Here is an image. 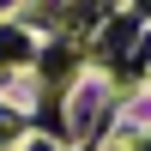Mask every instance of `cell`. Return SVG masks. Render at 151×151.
Returning <instances> with one entry per match:
<instances>
[{"label":"cell","mask_w":151,"mask_h":151,"mask_svg":"<svg viewBox=\"0 0 151 151\" xmlns=\"http://www.w3.org/2000/svg\"><path fill=\"white\" fill-rule=\"evenodd\" d=\"M30 151H48V145H30Z\"/></svg>","instance_id":"cell-1"}]
</instances>
